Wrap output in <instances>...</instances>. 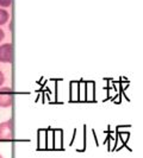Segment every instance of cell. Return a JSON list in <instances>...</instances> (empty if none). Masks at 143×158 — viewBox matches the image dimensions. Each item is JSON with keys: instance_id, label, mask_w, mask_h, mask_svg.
Here are the masks:
<instances>
[{"instance_id": "cell-4", "label": "cell", "mask_w": 143, "mask_h": 158, "mask_svg": "<svg viewBox=\"0 0 143 158\" xmlns=\"http://www.w3.org/2000/svg\"><path fill=\"white\" fill-rule=\"evenodd\" d=\"M10 19V13L5 8H0V25H5Z\"/></svg>"}, {"instance_id": "cell-8", "label": "cell", "mask_w": 143, "mask_h": 158, "mask_svg": "<svg viewBox=\"0 0 143 158\" xmlns=\"http://www.w3.org/2000/svg\"><path fill=\"white\" fill-rule=\"evenodd\" d=\"M0 158H4V157H2V156H1V155H0Z\"/></svg>"}, {"instance_id": "cell-6", "label": "cell", "mask_w": 143, "mask_h": 158, "mask_svg": "<svg viewBox=\"0 0 143 158\" xmlns=\"http://www.w3.org/2000/svg\"><path fill=\"white\" fill-rule=\"evenodd\" d=\"M4 82H5V76H4V74H2V71L0 70V87L4 85Z\"/></svg>"}, {"instance_id": "cell-2", "label": "cell", "mask_w": 143, "mask_h": 158, "mask_svg": "<svg viewBox=\"0 0 143 158\" xmlns=\"http://www.w3.org/2000/svg\"><path fill=\"white\" fill-rule=\"evenodd\" d=\"M13 103V93L10 87H0V107L8 108Z\"/></svg>"}, {"instance_id": "cell-7", "label": "cell", "mask_w": 143, "mask_h": 158, "mask_svg": "<svg viewBox=\"0 0 143 158\" xmlns=\"http://www.w3.org/2000/svg\"><path fill=\"white\" fill-rule=\"evenodd\" d=\"M5 38V32L0 29V42H2V40Z\"/></svg>"}, {"instance_id": "cell-5", "label": "cell", "mask_w": 143, "mask_h": 158, "mask_svg": "<svg viewBox=\"0 0 143 158\" xmlns=\"http://www.w3.org/2000/svg\"><path fill=\"white\" fill-rule=\"evenodd\" d=\"M11 4H12V0H0V7L1 8L10 7Z\"/></svg>"}, {"instance_id": "cell-3", "label": "cell", "mask_w": 143, "mask_h": 158, "mask_svg": "<svg viewBox=\"0 0 143 158\" xmlns=\"http://www.w3.org/2000/svg\"><path fill=\"white\" fill-rule=\"evenodd\" d=\"M13 61V47L11 43H4L0 45V62L12 63Z\"/></svg>"}, {"instance_id": "cell-1", "label": "cell", "mask_w": 143, "mask_h": 158, "mask_svg": "<svg viewBox=\"0 0 143 158\" xmlns=\"http://www.w3.org/2000/svg\"><path fill=\"white\" fill-rule=\"evenodd\" d=\"M13 138V123L10 119L7 121L0 123V140L10 142Z\"/></svg>"}]
</instances>
